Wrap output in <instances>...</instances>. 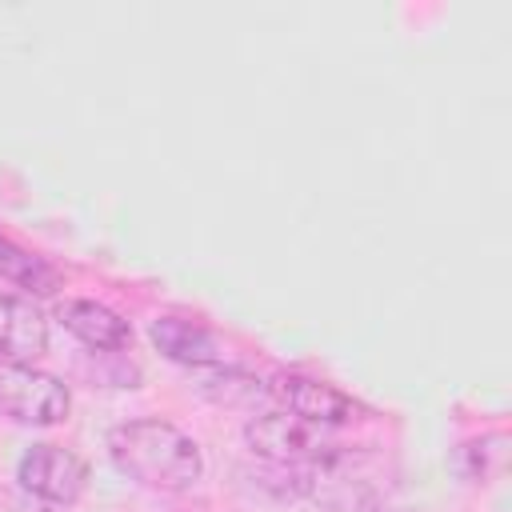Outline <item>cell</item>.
Masks as SVG:
<instances>
[{
    "instance_id": "6da1fadb",
    "label": "cell",
    "mask_w": 512,
    "mask_h": 512,
    "mask_svg": "<svg viewBox=\"0 0 512 512\" xmlns=\"http://www.w3.org/2000/svg\"><path fill=\"white\" fill-rule=\"evenodd\" d=\"M108 456L128 480L160 492H184L204 472V456L196 440L184 436L176 424L152 416L116 424L108 432Z\"/></svg>"
},
{
    "instance_id": "7a4b0ae2",
    "label": "cell",
    "mask_w": 512,
    "mask_h": 512,
    "mask_svg": "<svg viewBox=\"0 0 512 512\" xmlns=\"http://www.w3.org/2000/svg\"><path fill=\"white\" fill-rule=\"evenodd\" d=\"M244 440L264 464H288V468H316L324 456H332L340 448L332 428H320L284 408L252 416L244 424Z\"/></svg>"
},
{
    "instance_id": "3957f363",
    "label": "cell",
    "mask_w": 512,
    "mask_h": 512,
    "mask_svg": "<svg viewBox=\"0 0 512 512\" xmlns=\"http://www.w3.org/2000/svg\"><path fill=\"white\" fill-rule=\"evenodd\" d=\"M384 464L372 452H356V448H336L332 456H324L316 468H308V496H316L324 508L332 512H356L372 500H384Z\"/></svg>"
},
{
    "instance_id": "277c9868",
    "label": "cell",
    "mask_w": 512,
    "mask_h": 512,
    "mask_svg": "<svg viewBox=\"0 0 512 512\" xmlns=\"http://www.w3.org/2000/svg\"><path fill=\"white\" fill-rule=\"evenodd\" d=\"M68 408H72V396L56 376L32 364L0 360V416L28 428H48V424H60Z\"/></svg>"
},
{
    "instance_id": "5b68a950",
    "label": "cell",
    "mask_w": 512,
    "mask_h": 512,
    "mask_svg": "<svg viewBox=\"0 0 512 512\" xmlns=\"http://www.w3.org/2000/svg\"><path fill=\"white\" fill-rule=\"evenodd\" d=\"M16 480L48 504H72L88 484V464L60 444H32L16 464Z\"/></svg>"
},
{
    "instance_id": "8992f818",
    "label": "cell",
    "mask_w": 512,
    "mask_h": 512,
    "mask_svg": "<svg viewBox=\"0 0 512 512\" xmlns=\"http://www.w3.org/2000/svg\"><path fill=\"white\" fill-rule=\"evenodd\" d=\"M268 396L284 412L304 416L320 428H340V424L360 420V404L352 396H344L336 384H324V380H312V376H300V372H280L268 384Z\"/></svg>"
},
{
    "instance_id": "52a82bcc",
    "label": "cell",
    "mask_w": 512,
    "mask_h": 512,
    "mask_svg": "<svg viewBox=\"0 0 512 512\" xmlns=\"http://www.w3.org/2000/svg\"><path fill=\"white\" fill-rule=\"evenodd\" d=\"M48 348V320L24 296L0 292V360L32 364Z\"/></svg>"
},
{
    "instance_id": "ba28073f",
    "label": "cell",
    "mask_w": 512,
    "mask_h": 512,
    "mask_svg": "<svg viewBox=\"0 0 512 512\" xmlns=\"http://www.w3.org/2000/svg\"><path fill=\"white\" fill-rule=\"evenodd\" d=\"M56 320L88 348L96 352H120L132 344V328L120 312H112L108 304L96 300H60L56 304Z\"/></svg>"
},
{
    "instance_id": "9c48e42d",
    "label": "cell",
    "mask_w": 512,
    "mask_h": 512,
    "mask_svg": "<svg viewBox=\"0 0 512 512\" xmlns=\"http://www.w3.org/2000/svg\"><path fill=\"white\" fill-rule=\"evenodd\" d=\"M148 336L176 364L204 368V364H220L224 360V340L212 328H204L196 320H184V316H156Z\"/></svg>"
},
{
    "instance_id": "30bf717a",
    "label": "cell",
    "mask_w": 512,
    "mask_h": 512,
    "mask_svg": "<svg viewBox=\"0 0 512 512\" xmlns=\"http://www.w3.org/2000/svg\"><path fill=\"white\" fill-rule=\"evenodd\" d=\"M0 280H12V284H20V288H28L36 296H52L60 288V272L44 256L20 248L8 236H0Z\"/></svg>"
},
{
    "instance_id": "8fae6325",
    "label": "cell",
    "mask_w": 512,
    "mask_h": 512,
    "mask_svg": "<svg viewBox=\"0 0 512 512\" xmlns=\"http://www.w3.org/2000/svg\"><path fill=\"white\" fill-rule=\"evenodd\" d=\"M504 456H508V436L504 432H492V436L468 440L460 448V468H464L468 480H488V476H500L504 472Z\"/></svg>"
},
{
    "instance_id": "7c38bea8",
    "label": "cell",
    "mask_w": 512,
    "mask_h": 512,
    "mask_svg": "<svg viewBox=\"0 0 512 512\" xmlns=\"http://www.w3.org/2000/svg\"><path fill=\"white\" fill-rule=\"evenodd\" d=\"M200 392H204L208 400H216V404H240V400H260V396H268V384L256 380V376H248V372L228 368V372L208 376V380L200 384Z\"/></svg>"
},
{
    "instance_id": "4fadbf2b",
    "label": "cell",
    "mask_w": 512,
    "mask_h": 512,
    "mask_svg": "<svg viewBox=\"0 0 512 512\" xmlns=\"http://www.w3.org/2000/svg\"><path fill=\"white\" fill-rule=\"evenodd\" d=\"M356 512H408V508H396V504H388V500H372V504H364V508H356Z\"/></svg>"
}]
</instances>
